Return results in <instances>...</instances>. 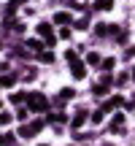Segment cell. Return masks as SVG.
<instances>
[{"label":"cell","mask_w":135,"mask_h":146,"mask_svg":"<svg viewBox=\"0 0 135 146\" xmlns=\"http://www.w3.org/2000/svg\"><path fill=\"white\" fill-rule=\"evenodd\" d=\"M27 108H30V111H43V108H46V98H43L41 92L27 95Z\"/></svg>","instance_id":"obj_1"},{"label":"cell","mask_w":135,"mask_h":146,"mask_svg":"<svg viewBox=\"0 0 135 146\" xmlns=\"http://www.w3.org/2000/svg\"><path fill=\"white\" fill-rule=\"evenodd\" d=\"M38 33H41V35L46 38V43H49V46H54V35H52V25H46V22H43V25H38Z\"/></svg>","instance_id":"obj_2"},{"label":"cell","mask_w":135,"mask_h":146,"mask_svg":"<svg viewBox=\"0 0 135 146\" xmlns=\"http://www.w3.org/2000/svg\"><path fill=\"white\" fill-rule=\"evenodd\" d=\"M84 76H87V70H84V65L76 60V62H73V78H84Z\"/></svg>","instance_id":"obj_3"},{"label":"cell","mask_w":135,"mask_h":146,"mask_svg":"<svg viewBox=\"0 0 135 146\" xmlns=\"http://www.w3.org/2000/svg\"><path fill=\"white\" fill-rule=\"evenodd\" d=\"M54 22H57V25H70V14L60 11V14H54Z\"/></svg>","instance_id":"obj_4"},{"label":"cell","mask_w":135,"mask_h":146,"mask_svg":"<svg viewBox=\"0 0 135 146\" xmlns=\"http://www.w3.org/2000/svg\"><path fill=\"white\" fill-rule=\"evenodd\" d=\"M111 5H114V0H97V3H95V8H97V11H108Z\"/></svg>","instance_id":"obj_5"},{"label":"cell","mask_w":135,"mask_h":146,"mask_svg":"<svg viewBox=\"0 0 135 146\" xmlns=\"http://www.w3.org/2000/svg\"><path fill=\"white\" fill-rule=\"evenodd\" d=\"M27 130H30V138H32V135H35L38 130H43V122H32V125L27 127Z\"/></svg>","instance_id":"obj_6"},{"label":"cell","mask_w":135,"mask_h":146,"mask_svg":"<svg viewBox=\"0 0 135 146\" xmlns=\"http://www.w3.org/2000/svg\"><path fill=\"white\" fill-rule=\"evenodd\" d=\"M84 119H87V114H84V111H81V114H76V119H73V127H81V125H84Z\"/></svg>","instance_id":"obj_7"},{"label":"cell","mask_w":135,"mask_h":146,"mask_svg":"<svg viewBox=\"0 0 135 146\" xmlns=\"http://www.w3.org/2000/svg\"><path fill=\"white\" fill-rule=\"evenodd\" d=\"M27 46H30L32 52H41V46H43V43H41V41H35V38H32V41H27Z\"/></svg>","instance_id":"obj_8"},{"label":"cell","mask_w":135,"mask_h":146,"mask_svg":"<svg viewBox=\"0 0 135 146\" xmlns=\"http://www.w3.org/2000/svg\"><path fill=\"white\" fill-rule=\"evenodd\" d=\"M122 122H124V116H122V114H116V116H114V130H119V127H122Z\"/></svg>","instance_id":"obj_9"},{"label":"cell","mask_w":135,"mask_h":146,"mask_svg":"<svg viewBox=\"0 0 135 146\" xmlns=\"http://www.w3.org/2000/svg\"><path fill=\"white\" fill-rule=\"evenodd\" d=\"M11 119H14L11 114H0V125H11Z\"/></svg>","instance_id":"obj_10"},{"label":"cell","mask_w":135,"mask_h":146,"mask_svg":"<svg viewBox=\"0 0 135 146\" xmlns=\"http://www.w3.org/2000/svg\"><path fill=\"white\" fill-rule=\"evenodd\" d=\"M108 92V87H105V84H97V87H95V95H105Z\"/></svg>","instance_id":"obj_11"},{"label":"cell","mask_w":135,"mask_h":146,"mask_svg":"<svg viewBox=\"0 0 135 146\" xmlns=\"http://www.w3.org/2000/svg\"><path fill=\"white\" fill-rule=\"evenodd\" d=\"M73 95H76V92H73V89H62V95H60V98H62V100H70Z\"/></svg>","instance_id":"obj_12"},{"label":"cell","mask_w":135,"mask_h":146,"mask_svg":"<svg viewBox=\"0 0 135 146\" xmlns=\"http://www.w3.org/2000/svg\"><path fill=\"white\" fill-rule=\"evenodd\" d=\"M111 68H114V57H111V60H103V70H111Z\"/></svg>","instance_id":"obj_13"},{"label":"cell","mask_w":135,"mask_h":146,"mask_svg":"<svg viewBox=\"0 0 135 146\" xmlns=\"http://www.w3.org/2000/svg\"><path fill=\"white\" fill-rule=\"evenodd\" d=\"M41 60H43V62H52V60H54V54H52V52H46V54H41Z\"/></svg>","instance_id":"obj_14"},{"label":"cell","mask_w":135,"mask_h":146,"mask_svg":"<svg viewBox=\"0 0 135 146\" xmlns=\"http://www.w3.org/2000/svg\"><path fill=\"white\" fill-rule=\"evenodd\" d=\"M87 62H92V65H97V62H100V57H97V54H89V57H87Z\"/></svg>","instance_id":"obj_15"},{"label":"cell","mask_w":135,"mask_h":146,"mask_svg":"<svg viewBox=\"0 0 135 146\" xmlns=\"http://www.w3.org/2000/svg\"><path fill=\"white\" fill-rule=\"evenodd\" d=\"M76 27H81V30H84V27H89V16H87V19H81V22H76Z\"/></svg>","instance_id":"obj_16"},{"label":"cell","mask_w":135,"mask_h":146,"mask_svg":"<svg viewBox=\"0 0 135 146\" xmlns=\"http://www.w3.org/2000/svg\"><path fill=\"white\" fill-rule=\"evenodd\" d=\"M132 78H135V68H132Z\"/></svg>","instance_id":"obj_17"}]
</instances>
